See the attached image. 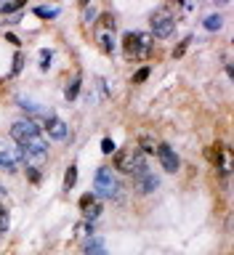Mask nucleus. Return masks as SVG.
Wrapping results in <instances>:
<instances>
[{
	"label": "nucleus",
	"mask_w": 234,
	"mask_h": 255,
	"mask_svg": "<svg viewBox=\"0 0 234 255\" xmlns=\"http://www.w3.org/2000/svg\"><path fill=\"white\" fill-rule=\"evenodd\" d=\"M21 64H24V59H21V53H16V56H13V69H11V72H13V75H19V69H21Z\"/></svg>",
	"instance_id": "obj_25"
},
{
	"label": "nucleus",
	"mask_w": 234,
	"mask_h": 255,
	"mask_svg": "<svg viewBox=\"0 0 234 255\" xmlns=\"http://www.w3.org/2000/svg\"><path fill=\"white\" fill-rule=\"evenodd\" d=\"M205 157H208V162H211L216 170H221L224 175L232 170V151H229L227 146H221V143L208 146V149H205Z\"/></svg>",
	"instance_id": "obj_5"
},
{
	"label": "nucleus",
	"mask_w": 234,
	"mask_h": 255,
	"mask_svg": "<svg viewBox=\"0 0 234 255\" xmlns=\"http://www.w3.org/2000/svg\"><path fill=\"white\" fill-rule=\"evenodd\" d=\"M80 85H83V77L80 75H75V80L69 83V88L64 91V96H67V101H75L77 99V93H80Z\"/></svg>",
	"instance_id": "obj_14"
},
{
	"label": "nucleus",
	"mask_w": 234,
	"mask_h": 255,
	"mask_svg": "<svg viewBox=\"0 0 234 255\" xmlns=\"http://www.w3.org/2000/svg\"><path fill=\"white\" fill-rule=\"evenodd\" d=\"M157 159H160V165H163V170L165 173H176L181 167V159H179V154L173 151V146L171 143H157Z\"/></svg>",
	"instance_id": "obj_6"
},
{
	"label": "nucleus",
	"mask_w": 234,
	"mask_h": 255,
	"mask_svg": "<svg viewBox=\"0 0 234 255\" xmlns=\"http://www.w3.org/2000/svg\"><path fill=\"white\" fill-rule=\"evenodd\" d=\"M139 151H141L144 157H147V154H155V151H157V143L152 141L149 135H141V138H139Z\"/></svg>",
	"instance_id": "obj_13"
},
{
	"label": "nucleus",
	"mask_w": 234,
	"mask_h": 255,
	"mask_svg": "<svg viewBox=\"0 0 234 255\" xmlns=\"http://www.w3.org/2000/svg\"><path fill=\"white\" fill-rule=\"evenodd\" d=\"M43 130L51 135L53 141H64V138H69V128H67V123L64 120H59V117H53V115H45L43 117Z\"/></svg>",
	"instance_id": "obj_7"
},
{
	"label": "nucleus",
	"mask_w": 234,
	"mask_h": 255,
	"mask_svg": "<svg viewBox=\"0 0 234 255\" xmlns=\"http://www.w3.org/2000/svg\"><path fill=\"white\" fill-rule=\"evenodd\" d=\"M93 19H96V8L88 5V8H85V13H83V21H85V24H93Z\"/></svg>",
	"instance_id": "obj_23"
},
{
	"label": "nucleus",
	"mask_w": 234,
	"mask_h": 255,
	"mask_svg": "<svg viewBox=\"0 0 234 255\" xmlns=\"http://www.w3.org/2000/svg\"><path fill=\"white\" fill-rule=\"evenodd\" d=\"M5 40H8V43H13L16 48H19V45H21V43H19V37H16V35H13V32H8V35H5Z\"/></svg>",
	"instance_id": "obj_28"
},
{
	"label": "nucleus",
	"mask_w": 234,
	"mask_h": 255,
	"mask_svg": "<svg viewBox=\"0 0 234 255\" xmlns=\"http://www.w3.org/2000/svg\"><path fill=\"white\" fill-rule=\"evenodd\" d=\"M149 29H152V35H155V37H171L173 29H176V16H173L171 8L163 5V8H157V11H152Z\"/></svg>",
	"instance_id": "obj_3"
},
{
	"label": "nucleus",
	"mask_w": 234,
	"mask_h": 255,
	"mask_svg": "<svg viewBox=\"0 0 234 255\" xmlns=\"http://www.w3.org/2000/svg\"><path fill=\"white\" fill-rule=\"evenodd\" d=\"M0 167H3V159H0Z\"/></svg>",
	"instance_id": "obj_29"
},
{
	"label": "nucleus",
	"mask_w": 234,
	"mask_h": 255,
	"mask_svg": "<svg viewBox=\"0 0 234 255\" xmlns=\"http://www.w3.org/2000/svg\"><path fill=\"white\" fill-rule=\"evenodd\" d=\"M149 72H152L149 67H141V69H139V72H136V75H133V83H144V80L149 77Z\"/></svg>",
	"instance_id": "obj_21"
},
{
	"label": "nucleus",
	"mask_w": 234,
	"mask_h": 255,
	"mask_svg": "<svg viewBox=\"0 0 234 255\" xmlns=\"http://www.w3.org/2000/svg\"><path fill=\"white\" fill-rule=\"evenodd\" d=\"M96 191L104 197H112L117 191V181H115V175L109 173V167H99V170H96Z\"/></svg>",
	"instance_id": "obj_8"
},
{
	"label": "nucleus",
	"mask_w": 234,
	"mask_h": 255,
	"mask_svg": "<svg viewBox=\"0 0 234 255\" xmlns=\"http://www.w3.org/2000/svg\"><path fill=\"white\" fill-rule=\"evenodd\" d=\"M40 133H43V128H40L35 120H16V123L11 125V138L19 143V149L27 146L29 141H35Z\"/></svg>",
	"instance_id": "obj_4"
},
{
	"label": "nucleus",
	"mask_w": 234,
	"mask_h": 255,
	"mask_svg": "<svg viewBox=\"0 0 234 255\" xmlns=\"http://www.w3.org/2000/svg\"><path fill=\"white\" fill-rule=\"evenodd\" d=\"M115 170L125 173V175H139L147 170V159H144L139 149H131V146L117 149L115 151Z\"/></svg>",
	"instance_id": "obj_2"
},
{
	"label": "nucleus",
	"mask_w": 234,
	"mask_h": 255,
	"mask_svg": "<svg viewBox=\"0 0 234 255\" xmlns=\"http://www.w3.org/2000/svg\"><path fill=\"white\" fill-rule=\"evenodd\" d=\"M152 35L149 32H125L123 35V56L128 61H147L152 53Z\"/></svg>",
	"instance_id": "obj_1"
},
{
	"label": "nucleus",
	"mask_w": 234,
	"mask_h": 255,
	"mask_svg": "<svg viewBox=\"0 0 234 255\" xmlns=\"http://www.w3.org/2000/svg\"><path fill=\"white\" fill-rule=\"evenodd\" d=\"M99 21H101V27H104V29H109V32L115 29V24H117L112 13H101V16H99Z\"/></svg>",
	"instance_id": "obj_19"
},
{
	"label": "nucleus",
	"mask_w": 234,
	"mask_h": 255,
	"mask_svg": "<svg viewBox=\"0 0 234 255\" xmlns=\"http://www.w3.org/2000/svg\"><path fill=\"white\" fill-rule=\"evenodd\" d=\"M101 151H104V154H115V151H117L115 141H112L109 135H107V138H101Z\"/></svg>",
	"instance_id": "obj_20"
},
{
	"label": "nucleus",
	"mask_w": 234,
	"mask_h": 255,
	"mask_svg": "<svg viewBox=\"0 0 234 255\" xmlns=\"http://www.w3.org/2000/svg\"><path fill=\"white\" fill-rule=\"evenodd\" d=\"M189 43H192V37L181 40V43H179V48H176V51H173V56H181V53H184V51H187V48H189Z\"/></svg>",
	"instance_id": "obj_24"
},
{
	"label": "nucleus",
	"mask_w": 234,
	"mask_h": 255,
	"mask_svg": "<svg viewBox=\"0 0 234 255\" xmlns=\"http://www.w3.org/2000/svg\"><path fill=\"white\" fill-rule=\"evenodd\" d=\"M5 229H8V210L0 205V231H5Z\"/></svg>",
	"instance_id": "obj_22"
},
{
	"label": "nucleus",
	"mask_w": 234,
	"mask_h": 255,
	"mask_svg": "<svg viewBox=\"0 0 234 255\" xmlns=\"http://www.w3.org/2000/svg\"><path fill=\"white\" fill-rule=\"evenodd\" d=\"M203 24H205V29H208V32H219V29H221V16H219V13H213V16H208Z\"/></svg>",
	"instance_id": "obj_17"
},
{
	"label": "nucleus",
	"mask_w": 234,
	"mask_h": 255,
	"mask_svg": "<svg viewBox=\"0 0 234 255\" xmlns=\"http://www.w3.org/2000/svg\"><path fill=\"white\" fill-rule=\"evenodd\" d=\"M21 8H24V0H16V3H3L0 11L3 13H16V11H21Z\"/></svg>",
	"instance_id": "obj_18"
},
{
	"label": "nucleus",
	"mask_w": 234,
	"mask_h": 255,
	"mask_svg": "<svg viewBox=\"0 0 234 255\" xmlns=\"http://www.w3.org/2000/svg\"><path fill=\"white\" fill-rule=\"evenodd\" d=\"M77 183V165H69L67 173H64V191H72Z\"/></svg>",
	"instance_id": "obj_12"
},
{
	"label": "nucleus",
	"mask_w": 234,
	"mask_h": 255,
	"mask_svg": "<svg viewBox=\"0 0 234 255\" xmlns=\"http://www.w3.org/2000/svg\"><path fill=\"white\" fill-rule=\"evenodd\" d=\"M133 186H136V191H139V194H152V191L157 189V178H155L149 170H144V173H139V175H133Z\"/></svg>",
	"instance_id": "obj_10"
},
{
	"label": "nucleus",
	"mask_w": 234,
	"mask_h": 255,
	"mask_svg": "<svg viewBox=\"0 0 234 255\" xmlns=\"http://www.w3.org/2000/svg\"><path fill=\"white\" fill-rule=\"evenodd\" d=\"M35 16H40V19H56V16H59V8H48V5H35Z\"/></svg>",
	"instance_id": "obj_16"
},
{
	"label": "nucleus",
	"mask_w": 234,
	"mask_h": 255,
	"mask_svg": "<svg viewBox=\"0 0 234 255\" xmlns=\"http://www.w3.org/2000/svg\"><path fill=\"white\" fill-rule=\"evenodd\" d=\"M99 43H101V51H104V53H112V51H115V37H112V32H101V35H99Z\"/></svg>",
	"instance_id": "obj_15"
},
{
	"label": "nucleus",
	"mask_w": 234,
	"mask_h": 255,
	"mask_svg": "<svg viewBox=\"0 0 234 255\" xmlns=\"http://www.w3.org/2000/svg\"><path fill=\"white\" fill-rule=\"evenodd\" d=\"M85 231H88V234L93 231V229H91V221H88V223H80V226H77V234H83V237H85Z\"/></svg>",
	"instance_id": "obj_27"
},
{
	"label": "nucleus",
	"mask_w": 234,
	"mask_h": 255,
	"mask_svg": "<svg viewBox=\"0 0 234 255\" xmlns=\"http://www.w3.org/2000/svg\"><path fill=\"white\" fill-rule=\"evenodd\" d=\"M80 210H83L85 221H93V218H99V215H101L104 205L96 199V194H83V197H80Z\"/></svg>",
	"instance_id": "obj_9"
},
{
	"label": "nucleus",
	"mask_w": 234,
	"mask_h": 255,
	"mask_svg": "<svg viewBox=\"0 0 234 255\" xmlns=\"http://www.w3.org/2000/svg\"><path fill=\"white\" fill-rule=\"evenodd\" d=\"M83 250H85V255H107V250H104V245L99 239H85Z\"/></svg>",
	"instance_id": "obj_11"
},
{
	"label": "nucleus",
	"mask_w": 234,
	"mask_h": 255,
	"mask_svg": "<svg viewBox=\"0 0 234 255\" xmlns=\"http://www.w3.org/2000/svg\"><path fill=\"white\" fill-rule=\"evenodd\" d=\"M27 175H29V181H32V183H37V181H40V170H37V167H27Z\"/></svg>",
	"instance_id": "obj_26"
}]
</instances>
